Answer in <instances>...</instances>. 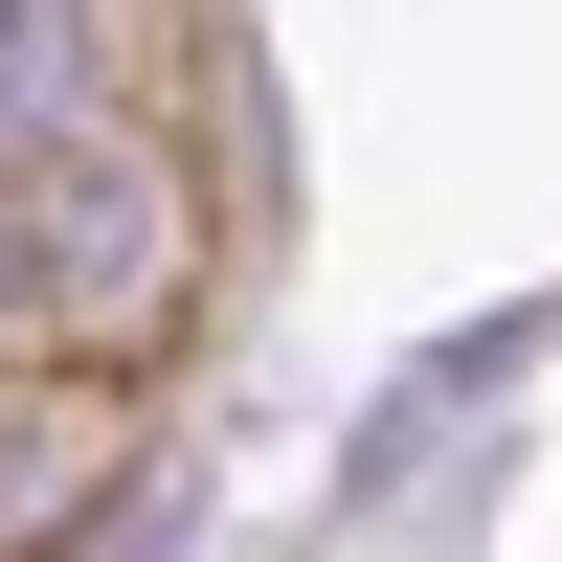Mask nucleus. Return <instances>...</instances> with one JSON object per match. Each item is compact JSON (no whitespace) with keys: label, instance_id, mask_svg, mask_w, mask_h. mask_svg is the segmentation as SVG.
<instances>
[{"label":"nucleus","instance_id":"f257e3e1","mask_svg":"<svg viewBox=\"0 0 562 562\" xmlns=\"http://www.w3.org/2000/svg\"><path fill=\"white\" fill-rule=\"evenodd\" d=\"M45 270H68V293H135V270H158V180H135V158H68V180H45Z\"/></svg>","mask_w":562,"mask_h":562},{"label":"nucleus","instance_id":"f03ea898","mask_svg":"<svg viewBox=\"0 0 562 562\" xmlns=\"http://www.w3.org/2000/svg\"><path fill=\"white\" fill-rule=\"evenodd\" d=\"M68 90H90V23H0V158L68 135Z\"/></svg>","mask_w":562,"mask_h":562},{"label":"nucleus","instance_id":"7ed1b4c3","mask_svg":"<svg viewBox=\"0 0 562 562\" xmlns=\"http://www.w3.org/2000/svg\"><path fill=\"white\" fill-rule=\"evenodd\" d=\"M23 225H45V203H23V180H0V315H23V293H45V248H23Z\"/></svg>","mask_w":562,"mask_h":562}]
</instances>
